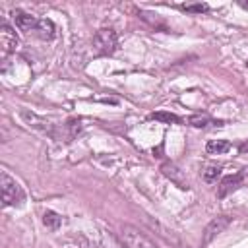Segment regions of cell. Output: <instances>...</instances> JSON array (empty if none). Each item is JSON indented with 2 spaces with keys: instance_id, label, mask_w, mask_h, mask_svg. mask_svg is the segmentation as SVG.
I'll return each mask as SVG.
<instances>
[{
  "instance_id": "8fae6325",
  "label": "cell",
  "mask_w": 248,
  "mask_h": 248,
  "mask_svg": "<svg viewBox=\"0 0 248 248\" xmlns=\"http://www.w3.org/2000/svg\"><path fill=\"white\" fill-rule=\"evenodd\" d=\"M231 149V143L227 141V140H209L207 143H205V151L209 153V155H223V153H227Z\"/></svg>"
},
{
  "instance_id": "3957f363",
  "label": "cell",
  "mask_w": 248,
  "mask_h": 248,
  "mask_svg": "<svg viewBox=\"0 0 248 248\" xmlns=\"http://www.w3.org/2000/svg\"><path fill=\"white\" fill-rule=\"evenodd\" d=\"M116 45H118V37L110 27H103L93 35V50L99 56L112 54L116 50Z\"/></svg>"
},
{
  "instance_id": "9c48e42d",
  "label": "cell",
  "mask_w": 248,
  "mask_h": 248,
  "mask_svg": "<svg viewBox=\"0 0 248 248\" xmlns=\"http://www.w3.org/2000/svg\"><path fill=\"white\" fill-rule=\"evenodd\" d=\"M242 178H244V172H236V174H232V176H225V178L221 180V184H219L217 196H219V198H225L231 190H234V188L242 182Z\"/></svg>"
},
{
  "instance_id": "9a60e30c",
  "label": "cell",
  "mask_w": 248,
  "mask_h": 248,
  "mask_svg": "<svg viewBox=\"0 0 248 248\" xmlns=\"http://www.w3.org/2000/svg\"><path fill=\"white\" fill-rule=\"evenodd\" d=\"M219 170H221L219 167H207V169L203 170V174H202V176H203V180H205V182H215V180H217V176H219Z\"/></svg>"
},
{
  "instance_id": "7c38bea8",
  "label": "cell",
  "mask_w": 248,
  "mask_h": 248,
  "mask_svg": "<svg viewBox=\"0 0 248 248\" xmlns=\"http://www.w3.org/2000/svg\"><path fill=\"white\" fill-rule=\"evenodd\" d=\"M43 223H45L46 229L56 231V229L62 225V217H60L58 213H54V211H45V215H43Z\"/></svg>"
},
{
  "instance_id": "e0dca14e",
  "label": "cell",
  "mask_w": 248,
  "mask_h": 248,
  "mask_svg": "<svg viewBox=\"0 0 248 248\" xmlns=\"http://www.w3.org/2000/svg\"><path fill=\"white\" fill-rule=\"evenodd\" d=\"M240 153H244V155L248 153V141H244V143L240 145Z\"/></svg>"
},
{
  "instance_id": "ac0fdd59",
  "label": "cell",
  "mask_w": 248,
  "mask_h": 248,
  "mask_svg": "<svg viewBox=\"0 0 248 248\" xmlns=\"http://www.w3.org/2000/svg\"><path fill=\"white\" fill-rule=\"evenodd\" d=\"M240 6H242L244 10H248V2H240Z\"/></svg>"
},
{
  "instance_id": "4fadbf2b",
  "label": "cell",
  "mask_w": 248,
  "mask_h": 248,
  "mask_svg": "<svg viewBox=\"0 0 248 248\" xmlns=\"http://www.w3.org/2000/svg\"><path fill=\"white\" fill-rule=\"evenodd\" d=\"M151 118H153V120H159V122H165V124H178V122H180V118H178L176 114H172V112H163V110L153 112Z\"/></svg>"
},
{
  "instance_id": "52a82bcc",
  "label": "cell",
  "mask_w": 248,
  "mask_h": 248,
  "mask_svg": "<svg viewBox=\"0 0 248 248\" xmlns=\"http://www.w3.org/2000/svg\"><path fill=\"white\" fill-rule=\"evenodd\" d=\"M231 223V219L227 215H219L215 219L209 221V225L205 227V232H203V242H211L219 232H223L227 229V225Z\"/></svg>"
},
{
  "instance_id": "7a4b0ae2",
  "label": "cell",
  "mask_w": 248,
  "mask_h": 248,
  "mask_svg": "<svg viewBox=\"0 0 248 248\" xmlns=\"http://www.w3.org/2000/svg\"><path fill=\"white\" fill-rule=\"evenodd\" d=\"M120 238L126 248H159L145 232H141L138 227L124 225L120 231Z\"/></svg>"
},
{
  "instance_id": "5b68a950",
  "label": "cell",
  "mask_w": 248,
  "mask_h": 248,
  "mask_svg": "<svg viewBox=\"0 0 248 248\" xmlns=\"http://www.w3.org/2000/svg\"><path fill=\"white\" fill-rule=\"evenodd\" d=\"M161 170H163V174L172 182V184H176L180 190H188L190 186H188V180H186V176H184V172L174 165V163H165L163 167H161Z\"/></svg>"
},
{
  "instance_id": "8992f818",
  "label": "cell",
  "mask_w": 248,
  "mask_h": 248,
  "mask_svg": "<svg viewBox=\"0 0 248 248\" xmlns=\"http://www.w3.org/2000/svg\"><path fill=\"white\" fill-rule=\"evenodd\" d=\"M21 118L27 122V126H29V128H33V130H39V132H43V134H48V136H52V124H50V122H46L45 118L37 116L35 112H29V110H21Z\"/></svg>"
},
{
  "instance_id": "277c9868",
  "label": "cell",
  "mask_w": 248,
  "mask_h": 248,
  "mask_svg": "<svg viewBox=\"0 0 248 248\" xmlns=\"http://www.w3.org/2000/svg\"><path fill=\"white\" fill-rule=\"evenodd\" d=\"M16 48H17V35H16L12 25L2 21L0 23V50H2V58H6L12 52H16Z\"/></svg>"
},
{
  "instance_id": "30bf717a",
  "label": "cell",
  "mask_w": 248,
  "mask_h": 248,
  "mask_svg": "<svg viewBox=\"0 0 248 248\" xmlns=\"http://www.w3.org/2000/svg\"><path fill=\"white\" fill-rule=\"evenodd\" d=\"M35 33H37L41 39H45V41H50V39H54V35H56V27H54V23H52L50 19L43 17V19H39Z\"/></svg>"
},
{
  "instance_id": "5bb4252c",
  "label": "cell",
  "mask_w": 248,
  "mask_h": 248,
  "mask_svg": "<svg viewBox=\"0 0 248 248\" xmlns=\"http://www.w3.org/2000/svg\"><path fill=\"white\" fill-rule=\"evenodd\" d=\"M209 122H211V118H209L207 114H194V116H190V124L196 126V128H203V126H207Z\"/></svg>"
},
{
  "instance_id": "6da1fadb",
  "label": "cell",
  "mask_w": 248,
  "mask_h": 248,
  "mask_svg": "<svg viewBox=\"0 0 248 248\" xmlns=\"http://www.w3.org/2000/svg\"><path fill=\"white\" fill-rule=\"evenodd\" d=\"M0 190H2V202L4 205H21L25 200L23 188L12 178L8 172H0Z\"/></svg>"
},
{
  "instance_id": "2e32d148",
  "label": "cell",
  "mask_w": 248,
  "mask_h": 248,
  "mask_svg": "<svg viewBox=\"0 0 248 248\" xmlns=\"http://www.w3.org/2000/svg\"><path fill=\"white\" fill-rule=\"evenodd\" d=\"M184 10H186V12L202 14V12H207V10H209V6H207V4H186V6H184Z\"/></svg>"
},
{
  "instance_id": "ba28073f",
  "label": "cell",
  "mask_w": 248,
  "mask_h": 248,
  "mask_svg": "<svg viewBox=\"0 0 248 248\" xmlns=\"http://www.w3.org/2000/svg\"><path fill=\"white\" fill-rule=\"evenodd\" d=\"M12 17H14L17 29H21V31H35V29H37L39 19H37L35 16L23 12V10H14V12H12Z\"/></svg>"
}]
</instances>
